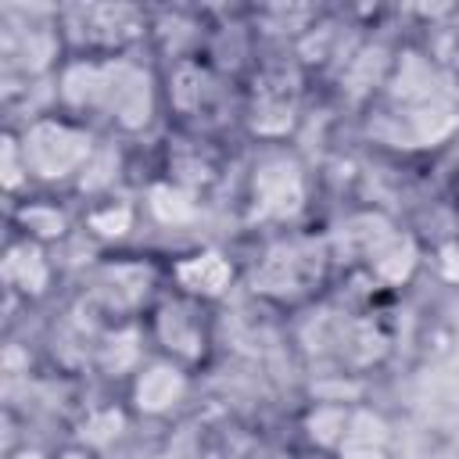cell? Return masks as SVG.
Returning a JSON list of instances; mask_svg holds the SVG:
<instances>
[{
  "mask_svg": "<svg viewBox=\"0 0 459 459\" xmlns=\"http://www.w3.org/2000/svg\"><path fill=\"white\" fill-rule=\"evenodd\" d=\"M165 93L179 115H201L212 104V72L204 65L183 57V61H176Z\"/></svg>",
  "mask_w": 459,
  "mask_h": 459,
  "instance_id": "15",
  "label": "cell"
},
{
  "mask_svg": "<svg viewBox=\"0 0 459 459\" xmlns=\"http://www.w3.org/2000/svg\"><path fill=\"white\" fill-rule=\"evenodd\" d=\"M147 215L158 226H190L197 219V197L190 186L176 183V179H154L147 186V201H143Z\"/></svg>",
  "mask_w": 459,
  "mask_h": 459,
  "instance_id": "16",
  "label": "cell"
},
{
  "mask_svg": "<svg viewBox=\"0 0 459 459\" xmlns=\"http://www.w3.org/2000/svg\"><path fill=\"white\" fill-rule=\"evenodd\" d=\"M308 204V176L298 154L273 147L255 158L247 176V222L283 226L294 222Z\"/></svg>",
  "mask_w": 459,
  "mask_h": 459,
  "instance_id": "4",
  "label": "cell"
},
{
  "mask_svg": "<svg viewBox=\"0 0 459 459\" xmlns=\"http://www.w3.org/2000/svg\"><path fill=\"white\" fill-rule=\"evenodd\" d=\"M86 233H93L97 240H126L136 226V204L122 201V197H100L86 208L82 215Z\"/></svg>",
  "mask_w": 459,
  "mask_h": 459,
  "instance_id": "18",
  "label": "cell"
},
{
  "mask_svg": "<svg viewBox=\"0 0 459 459\" xmlns=\"http://www.w3.org/2000/svg\"><path fill=\"white\" fill-rule=\"evenodd\" d=\"M341 240H344V251L351 255V262H359L366 269V276L384 290L409 287L423 265L420 240L409 230L394 226L384 212L351 215L341 226Z\"/></svg>",
  "mask_w": 459,
  "mask_h": 459,
  "instance_id": "1",
  "label": "cell"
},
{
  "mask_svg": "<svg viewBox=\"0 0 459 459\" xmlns=\"http://www.w3.org/2000/svg\"><path fill=\"white\" fill-rule=\"evenodd\" d=\"M233 280H237V265L219 247L186 251V255L172 258V265H169L172 290H179V294H186V298H194L201 305H212V301L226 298Z\"/></svg>",
  "mask_w": 459,
  "mask_h": 459,
  "instance_id": "9",
  "label": "cell"
},
{
  "mask_svg": "<svg viewBox=\"0 0 459 459\" xmlns=\"http://www.w3.org/2000/svg\"><path fill=\"white\" fill-rule=\"evenodd\" d=\"M82 14V50L79 54H97V57H118L140 32H143V14L136 7H86Z\"/></svg>",
  "mask_w": 459,
  "mask_h": 459,
  "instance_id": "11",
  "label": "cell"
},
{
  "mask_svg": "<svg viewBox=\"0 0 459 459\" xmlns=\"http://www.w3.org/2000/svg\"><path fill=\"white\" fill-rule=\"evenodd\" d=\"M244 459H298V452L287 448V445H276V441H262V445H255Z\"/></svg>",
  "mask_w": 459,
  "mask_h": 459,
  "instance_id": "21",
  "label": "cell"
},
{
  "mask_svg": "<svg viewBox=\"0 0 459 459\" xmlns=\"http://www.w3.org/2000/svg\"><path fill=\"white\" fill-rule=\"evenodd\" d=\"M11 459H47V455H39V452H29V448H25V452H18V455H11Z\"/></svg>",
  "mask_w": 459,
  "mask_h": 459,
  "instance_id": "22",
  "label": "cell"
},
{
  "mask_svg": "<svg viewBox=\"0 0 459 459\" xmlns=\"http://www.w3.org/2000/svg\"><path fill=\"white\" fill-rule=\"evenodd\" d=\"M348 416H351V405L348 402H312L305 412H301V434L305 441L323 452V455H333L341 437H344V427H348Z\"/></svg>",
  "mask_w": 459,
  "mask_h": 459,
  "instance_id": "14",
  "label": "cell"
},
{
  "mask_svg": "<svg viewBox=\"0 0 459 459\" xmlns=\"http://www.w3.org/2000/svg\"><path fill=\"white\" fill-rule=\"evenodd\" d=\"M387 455H391V423L369 405H351L344 437L330 459H387Z\"/></svg>",
  "mask_w": 459,
  "mask_h": 459,
  "instance_id": "12",
  "label": "cell"
},
{
  "mask_svg": "<svg viewBox=\"0 0 459 459\" xmlns=\"http://www.w3.org/2000/svg\"><path fill=\"white\" fill-rule=\"evenodd\" d=\"M143 344H147V333H143V323H115L100 344H97V366L108 373V377H133V369L143 362Z\"/></svg>",
  "mask_w": 459,
  "mask_h": 459,
  "instance_id": "13",
  "label": "cell"
},
{
  "mask_svg": "<svg viewBox=\"0 0 459 459\" xmlns=\"http://www.w3.org/2000/svg\"><path fill=\"white\" fill-rule=\"evenodd\" d=\"M158 100H161L158 82H154V75L140 61H133L126 54L108 61V90H104L100 115L115 129L143 133L154 122V115H158Z\"/></svg>",
  "mask_w": 459,
  "mask_h": 459,
  "instance_id": "6",
  "label": "cell"
},
{
  "mask_svg": "<svg viewBox=\"0 0 459 459\" xmlns=\"http://www.w3.org/2000/svg\"><path fill=\"white\" fill-rule=\"evenodd\" d=\"M0 273H4L7 290L18 294V298H25V301H39L54 287V262H50L47 244L29 240V237H18V233L4 247Z\"/></svg>",
  "mask_w": 459,
  "mask_h": 459,
  "instance_id": "10",
  "label": "cell"
},
{
  "mask_svg": "<svg viewBox=\"0 0 459 459\" xmlns=\"http://www.w3.org/2000/svg\"><path fill=\"white\" fill-rule=\"evenodd\" d=\"M14 230L18 237H29V240H39V244H54V240H65L68 230H72V219L61 204L54 201H22L14 208Z\"/></svg>",
  "mask_w": 459,
  "mask_h": 459,
  "instance_id": "17",
  "label": "cell"
},
{
  "mask_svg": "<svg viewBox=\"0 0 459 459\" xmlns=\"http://www.w3.org/2000/svg\"><path fill=\"white\" fill-rule=\"evenodd\" d=\"M158 276L147 262L136 258H111L93 273V301L115 319V323H133L140 312L151 308L158 298Z\"/></svg>",
  "mask_w": 459,
  "mask_h": 459,
  "instance_id": "8",
  "label": "cell"
},
{
  "mask_svg": "<svg viewBox=\"0 0 459 459\" xmlns=\"http://www.w3.org/2000/svg\"><path fill=\"white\" fill-rule=\"evenodd\" d=\"M143 333H147V344L154 348V355H165V359L186 366L190 373L197 366H204L212 355L208 305H201L179 290H165L151 301V308L143 312Z\"/></svg>",
  "mask_w": 459,
  "mask_h": 459,
  "instance_id": "3",
  "label": "cell"
},
{
  "mask_svg": "<svg viewBox=\"0 0 459 459\" xmlns=\"http://www.w3.org/2000/svg\"><path fill=\"white\" fill-rule=\"evenodd\" d=\"M326 262L330 251L323 244H312L305 237H280L262 251L251 273V290L276 305H298L316 290Z\"/></svg>",
  "mask_w": 459,
  "mask_h": 459,
  "instance_id": "5",
  "label": "cell"
},
{
  "mask_svg": "<svg viewBox=\"0 0 459 459\" xmlns=\"http://www.w3.org/2000/svg\"><path fill=\"white\" fill-rule=\"evenodd\" d=\"M22 147H25L29 176L36 183L54 186L82 176L86 161L97 151V136L82 118L61 111V115H36L22 129Z\"/></svg>",
  "mask_w": 459,
  "mask_h": 459,
  "instance_id": "2",
  "label": "cell"
},
{
  "mask_svg": "<svg viewBox=\"0 0 459 459\" xmlns=\"http://www.w3.org/2000/svg\"><path fill=\"white\" fill-rule=\"evenodd\" d=\"M0 183H4V194L11 201H18L22 190H29V183H32L18 129H4V136H0Z\"/></svg>",
  "mask_w": 459,
  "mask_h": 459,
  "instance_id": "19",
  "label": "cell"
},
{
  "mask_svg": "<svg viewBox=\"0 0 459 459\" xmlns=\"http://www.w3.org/2000/svg\"><path fill=\"white\" fill-rule=\"evenodd\" d=\"M190 387L194 380L186 366L165 355H151L126 380V405L140 420H169L176 409H183V402L190 398Z\"/></svg>",
  "mask_w": 459,
  "mask_h": 459,
  "instance_id": "7",
  "label": "cell"
},
{
  "mask_svg": "<svg viewBox=\"0 0 459 459\" xmlns=\"http://www.w3.org/2000/svg\"><path fill=\"white\" fill-rule=\"evenodd\" d=\"M434 269L445 283H459V240H445L434 251Z\"/></svg>",
  "mask_w": 459,
  "mask_h": 459,
  "instance_id": "20",
  "label": "cell"
}]
</instances>
